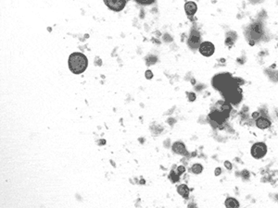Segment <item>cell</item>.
<instances>
[{
    "label": "cell",
    "instance_id": "1",
    "mask_svg": "<svg viewBox=\"0 0 278 208\" xmlns=\"http://www.w3.org/2000/svg\"><path fill=\"white\" fill-rule=\"evenodd\" d=\"M69 68L74 74H81L86 70L88 65V60L84 54L80 52L73 53L69 56Z\"/></svg>",
    "mask_w": 278,
    "mask_h": 208
},
{
    "label": "cell",
    "instance_id": "2",
    "mask_svg": "<svg viewBox=\"0 0 278 208\" xmlns=\"http://www.w3.org/2000/svg\"><path fill=\"white\" fill-rule=\"evenodd\" d=\"M213 86L218 89V90H223L227 85L230 84V76L229 75L222 74V75H217L213 79Z\"/></svg>",
    "mask_w": 278,
    "mask_h": 208
},
{
    "label": "cell",
    "instance_id": "3",
    "mask_svg": "<svg viewBox=\"0 0 278 208\" xmlns=\"http://www.w3.org/2000/svg\"><path fill=\"white\" fill-rule=\"evenodd\" d=\"M267 153V147L264 143L262 142H259L256 143L251 148V155L254 158H261L263 157Z\"/></svg>",
    "mask_w": 278,
    "mask_h": 208
},
{
    "label": "cell",
    "instance_id": "4",
    "mask_svg": "<svg viewBox=\"0 0 278 208\" xmlns=\"http://www.w3.org/2000/svg\"><path fill=\"white\" fill-rule=\"evenodd\" d=\"M104 3L113 11H121L124 9L126 0H104Z\"/></svg>",
    "mask_w": 278,
    "mask_h": 208
},
{
    "label": "cell",
    "instance_id": "5",
    "mask_svg": "<svg viewBox=\"0 0 278 208\" xmlns=\"http://www.w3.org/2000/svg\"><path fill=\"white\" fill-rule=\"evenodd\" d=\"M200 39H201V37H200V34L198 33V31L193 30L191 31L189 39H188V43H187V44H188V46L192 49L199 48V45L201 44Z\"/></svg>",
    "mask_w": 278,
    "mask_h": 208
},
{
    "label": "cell",
    "instance_id": "6",
    "mask_svg": "<svg viewBox=\"0 0 278 208\" xmlns=\"http://www.w3.org/2000/svg\"><path fill=\"white\" fill-rule=\"evenodd\" d=\"M214 50H215L214 45L211 42L201 43L199 45V52L201 55H203L205 56H211L214 53Z\"/></svg>",
    "mask_w": 278,
    "mask_h": 208
},
{
    "label": "cell",
    "instance_id": "7",
    "mask_svg": "<svg viewBox=\"0 0 278 208\" xmlns=\"http://www.w3.org/2000/svg\"><path fill=\"white\" fill-rule=\"evenodd\" d=\"M228 117L225 113H223L222 110H215V111H212V112L210 114V119H211V121H213V122L217 123V124H222L223 121L225 120V118Z\"/></svg>",
    "mask_w": 278,
    "mask_h": 208
},
{
    "label": "cell",
    "instance_id": "8",
    "mask_svg": "<svg viewBox=\"0 0 278 208\" xmlns=\"http://www.w3.org/2000/svg\"><path fill=\"white\" fill-rule=\"evenodd\" d=\"M250 35L254 40H257V39L261 38V36L262 35V29L261 27V25L260 24L252 25V27L250 28Z\"/></svg>",
    "mask_w": 278,
    "mask_h": 208
},
{
    "label": "cell",
    "instance_id": "9",
    "mask_svg": "<svg viewBox=\"0 0 278 208\" xmlns=\"http://www.w3.org/2000/svg\"><path fill=\"white\" fill-rule=\"evenodd\" d=\"M185 10L188 17H193L197 10V6L194 2H186L185 5Z\"/></svg>",
    "mask_w": 278,
    "mask_h": 208
},
{
    "label": "cell",
    "instance_id": "10",
    "mask_svg": "<svg viewBox=\"0 0 278 208\" xmlns=\"http://www.w3.org/2000/svg\"><path fill=\"white\" fill-rule=\"evenodd\" d=\"M256 124H257L258 128L260 129H267L270 127L271 122L265 117H258L257 121H256Z\"/></svg>",
    "mask_w": 278,
    "mask_h": 208
},
{
    "label": "cell",
    "instance_id": "11",
    "mask_svg": "<svg viewBox=\"0 0 278 208\" xmlns=\"http://www.w3.org/2000/svg\"><path fill=\"white\" fill-rule=\"evenodd\" d=\"M172 150L177 154H185L186 153V148L185 145L181 142H175L172 145Z\"/></svg>",
    "mask_w": 278,
    "mask_h": 208
},
{
    "label": "cell",
    "instance_id": "12",
    "mask_svg": "<svg viewBox=\"0 0 278 208\" xmlns=\"http://www.w3.org/2000/svg\"><path fill=\"white\" fill-rule=\"evenodd\" d=\"M177 191H178L180 195L186 197V198L189 194V190H188V188L186 187V185H180L178 187V189H177Z\"/></svg>",
    "mask_w": 278,
    "mask_h": 208
},
{
    "label": "cell",
    "instance_id": "13",
    "mask_svg": "<svg viewBox=\"0 0 278 208\" xmlns=\"http://www.w3.org/2000/svg\"><path fill=\"white\" fill-rule=\"evenodd\" d=\"M225 206L227 207H238L239 206V203L234 198H228L225 201Z\"/></svg>",
    "mask_w": 278,
    "mask_h": 208
},
{
    "label": "cell",
    "instance_id": "14",
    "mask_svg": "<svg viewBox=\"0 0 278 208\" xmlns=\"http://www.w3.org/2000/svg\"><path fill=\"white\" fill-rule=\"evenodd\" d=\"M202 169H203V168H202V166L199 164H195L192 167V168H191V170H192V172L195 174H199L202 171Z\"/></svg>",
    "mask_w": 278,
    "mask_h": 208
},
{
    "label": "cell",
    "instance_id": "15",
    "mask_svg": "<svg viewBox=\"0 0 278 208\" xmlns=\"http://www.w3.org/2000/svg\"><path fill=\"white\" fill-rule=\"evenodd\" d=\"M135 1H136L137 3H139L141 5H150L154 3L156 0H135Z\"/></svg>",
    "mask_w": 278,
    "mask_h": 208
},
{
    "label": "cell",
    "instance_id": "16",
    "mask_svg": "<svg viewBox=\"0 0 278 208\" xmlns=\"http://www.w3.org/2000/svg\"><path fill=\"white\" fill-rule=\"evenodd\" d=\"M233 43H234V41H233V39L231 38V37H227V38H226V40H225V44H226L227 45H233Z\"/></svg>",
    "mask_w": 278,
    "mask_h": 208
},
{
    "label": "cell",
    "instance_id": "17",
    "mask_svg": "<svg viewBox=\"0 0 278 208\" xmlns=\"http://www.w3.org/2000/svg\"><path fill=\"white\" fill-rule=\"evenodd\" d=\"M225 167L228 168V169H231V168H232V165H231V163L228 162V161H226L225 163Z\"/></svg>",
    "mask_w": 278,
    "mask_h": 208
},
{
    "label": "cell",
    "instance_id": "18",
    "mask_svg": "<svg viewBox=\"0 0 278 208\" xmlns=\"http://www.w3.org/2000/svg\"><path fill=\"white\" fill-rule=\"evenodd\" d=\"M215 174L216 175H219V174H221V168H216V172H215Z\"/></svg>",
    "mask_w": 278,
    "mask_h": 208
},
{
    "label": "cell",
    "instance_id": "19",
    "mask_svg": "<svg viewBox=\"0 0 278 208\" xmlns=\"http://www.w3.org/2000/svg\"><path fill=\"white\" fill-rule=\"evenodd\" d=\"M252 116H253L254 118H258V117H259V113H258V112L253 113V115H252Z\"/></svg>",
    "mask_w": 278,
    "mask_h": 208
}]
</instances>
